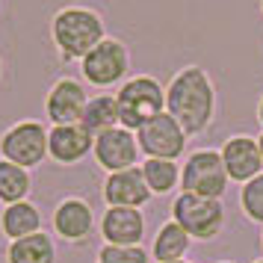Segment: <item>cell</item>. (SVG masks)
Listing matches in <instances>:
<instances>
[{"label":"cell","instance_id":"cell-1","mask_svg":"<svg viewBox=\"0 0 263 263\" xmlns=\"http://www.w3.org/2000/svg\"><path fill=\"white\" fill-rule=\"evenodd\" d=\"M166 107H168V116L183 127L186 136L201 133L213 119V107H216L213 83L207 80V74L201 68L190 65V68L175 74V80L168 83Z\"/></svg>","mask_w":263,"mask_h":263},{"label":"cell","instance_id":"cell-2","mask_svg":"<svg viewBox=\"0 0 263 263\" xmlns=\"http://www.w3.org/2000/svg\"><path fill=\"white\" fill-rule=\"evenodd\" d=\"M53 42L65 60H86L104 42V24L95 12L68 6L53 18Z\"/></svg>","mask_w":263,"mask_h":263},{"label":"cell","instance_id":"cell-3","mask_svg":"<svg viewBox=\"0 0 263 263\" xmlns=\"http://www.w3.org/2000/svg\"><path fill=\"white\" fill-rule=\"evenodd\" d=\"M119 121L124 130H139L142 124L157 119L166 107V92L154 77H133L119 89Z\"/></svg>","mask_w":263,"mask_h":263},{"label":"cell","instance_id":"cell-4","mask_svg":"<svg viewBox=\"0 0 263 263\" xmlns=\"http://www.w3.org/2000/svg\"><path fill=\"white\" fill-rule=\"evenodd\" d=\"M172 213H175V222L195 239L216 237L225 225V207L219 204V198H204L192 192H183L175 198Z\"/></svg>","mask_w":263,"mask_h":263},{"label":"cell","instance_id":"cell-5","mask_svg":"<svg viewBox=\"0 0 263 263\" xmlns=\"http://www.w3.org/2000/svg\"><path fill=\"white\" fill-rule=\"evenodd\" d=\"M0 154H3V160L21 168L39 166L48 154V130L39 121H21V124L9 127L6 136L0 139Z\"/></svg>","mask_w":263,"mask_h":263},{"label":"cell","instance_id":"cell-6","mask_svg":"<svg viewBox=\"0 0 263 263\" xmlns=\"http://www.w3.org/2000/svg\"><path fill=\"white\" fill-rule=\"evenodd\" d=\"M228 168L222 163V154L216 151H195L190 163L183 166V192L204 195V198H222L228 190Z\"/></svg>","mask_w":263,"mask_h":263},{"label":"cell","instance_id":"cell-7","mask_svg":"<svg viewBox=\"0 0 263 263\" xmlns=\"http://www.w3.org/2000/svg\"><path fill=\"white\" fill-rule=\"evenodd\" d=\"M136 142L148 160H178L186 148V133L168 112H160L136 130Z\"/></svg>","mask_w":263,"mask_h":263},{"label":"cell","instance_id":"cell-8","mask_svg":"<svg viewBox=\"0 0 263 263\" xmlns=\"http://www.w3.org/2000/svg\"><path fill=\"white\" fill-rule=\"evenodd\" d=\"M127 74V50L116 39H104L83 60V77L95 86H112Z\"/></svg>","mask_w":263,"mask_h":263},{"label":"cell","instance_id":"cell-9","mask_svg":"<svg viewBox=\"0 0 263 263\" xmlns=\"http://www.w3.org/2000/svg\"><path fill=\"white\" fill-rule=\"evenodd\" d=\"M95 157L98 163L107 168L109 175L116 172H127L136 166V157H139V142L130 130L124 127H112V130L95 136Z\"/></svg>","mask_w":263,"mask_h":263},{"label":"cell","instance_id":"cell-10","mask_svg":"<svg viewBox=\"0 0 263 263\" xmlns=\"http://www.w3.org/2000/svg\"><path fill=\"white\" fill-rule=\"evenodd\" d=\"M86 104H89V98H86L83 86L65 77L50 89L45 107H48V119L53 121V127H62V124H80Z\"/></svg>","mask_w":263,"mask_h":263},{"label":"cell","instance_id":"cell-11","mask_svg":"<svg viewBox=\"0 0 263 263\" xmlns=\"http://www.w3.org/2000/svg\"><path fill=\"white\" fill-rule=\"evenodd\" d=\"M101 234L107 239V246L133 249L145 237V219L136 207H109L101 219Z\"/></svg>","mask_w":263,"mask_h":263},{"label":"cell","instance_id":"cell-12","mask_svg":"<svg viewBox=\"0 0 263 263\" xmlns=\"http://www.w3.org/2000/svg\"><path fill=\"white\" fill-rule=\"evenodd\" d=\"M222 163H225L231 180H246V183L254 180L263 166V154H260L257 139H249V136L228 139L225 148H222Z\"/></svg>","mask_w":263,"mask_h":263},{"label":"cell","instance_id":"cell-13","mask_svg":"<svg viewBox=\"0 0 263 263\" xmlns=\"http://www.w3.org/2000/svg\"><path fill=\"white\" fill-rule=\"evenodd\" d=\"M95 148V136L83 124H62L48 133V154L57 163H77Z\"/></svg>","mask_w":263,"mask_h":263},{"label":"cell","instance_id":"cell-14","mask_svg":"<svg viewBox=\"0 0 263 263\" xmlns=\"http://www.w3.org/2000/svg\"><path fill=\"white\" fill-rule=\"evenodd\" d=\"M104 198L109 207H142L151 198V190L139 168H127V172H116L107 178Z\"/></svg>","mask_w":263,"mask_h":263},{"label":"cell","instance_id":"cell-15","mask_svg":"<svg viewBox=\"0 0 263 263\" xmlns=\"http://www.w3.org/2000/svg\"><path fill=\"white\" fill-rule=\"evenodd\" d=\"M92 222H95V216H92V207L80 198H65V201L57 207V213H53V228H57V234L62 239H86L92 234Z\"/></svg>","mask_w":263,"mask_h":263},{"label":"cell","instance_id":"cell-16","mask_svg":"<svg viewBox=\"0 0 263 263\" xmlns=\"http://www.w3.org/2000/svg\"><path fill=\"white\" fill-rule=\"evenodd\" d=\"M0 225H3V234L9 239H24L30 234H39L42 231V216H39V210L30 201H18V204H9L3 210Z\"/></svg>","mask_w":263,"mask_h":263},{"label":"cell","instance_id":"cell-17","mask_svg":"<svg viewBox=\"0 0 263 263\" xmlns=\"http://www.w3.org/2000/svg\"><path fill=\"white\" fill-rule=\"evenodd\" d=\"M6 257H9V263H53L57 249H53L48 234L39 231V234H30L24 239H12Z\"/></svg>","mask_w":263,"mask_h":263},{"label":"cell","instance_id":"cell-18","mask_svg":"<svg viewBox=\"0 0 263 263\" xmlns=\"http://www.w3.org/2000/svg\"><path fill=\"white\" fill-rule=\"evenodd\" d=\"M80 124H83L92 136H101V133L119 127V101L109 98V95L92 98V101L86 104V112H83V119H80Z\"/></svg>","mask_w":263,"mask_h":263},{"label":"cell","instance_id":"cell-19","mask_svg":"<svg viewBox=\"0 0 263 263\" xmlns=\"http://www.w3.org/2000/svg\"><path fill=\"white\" fill-rule=\"evenodd\" d=\"M190 249V234L178 225V222H166L160 228V234L154 239V257L160 263H172V260H180Z\"/></svg>","mask_w":263,"mask_h":263},{"label":"cell","instance_id":"cell-20","mask_svg":"<svg viewBox=\"0 0 263 263\" xmlns=\"http://www.w3.org/2000/svg\"><path fill=\"white\" fill-rule=\"evenodd\" d=\"M27 192H30V175H27V168L3 160L0 163V201L18 204L27 198Z\"/></svg>","mask_w":263,"mask_h":263},{"label":"cell","instance_id":"cell-21","mask_svg":"<svg viewBox=\"0 0 263 263\" xmlns=\"http://www.w3.org/2000/svg\"><path fill=\"white\" fill-rule=\"evenodd\" d=\"M142 175H145L148 190L160 192V195L175 190V183H178V166H175V160H145Z\"/></svg>","mask_w":263,"mask_h":263},{"label":"cell","instance_id":"cell-22","mask_svg":"<svg viewBox=\"0 0 263 263\" xmlns=\"http://www.w3.org/2000/svg\"><path fill=\"white\" fill-rule=\"evenodd\" d=\"M239 201H242V210H246V216H249V219L263 222V172L254 180H249V183L242 186Z\"/></svg>","mask_w":263,"mask_h":263},{"label":"cell","instance_id":"cell-23","mask_svg":"<svg viewBox=\"0 0 263 263\" xmlns=\"http://www.w3.org/2000/svg\"><path fill=\"white\" fill-rule=\"evenodd\" d=\"M98 263H148V254H145L139 246H133V249H124V246H104L101 254H98Z\"/></svg>","mask_w":263,"mask_h":263},{"label":"cell","instance_id":"cell-24","mask_svg":"<svg viewBox=\"0 0 263 263\" xmlns=\"http://www.w3.org/2000/svg\"><path fill=\"white\" fill-rule=\"evenodd\" d=\"M257 145H260V154H263V133H260V139H257Z\"/></svg>","mask_w":263,"mask_h":263},{"label":"cell","instance_id":"cell-25","mask_svg":"<svg viewBox=\"0 0 263 263\" xmlns=\"http://www.w3.org/2000/svg\"><path fill=\"white\" fill-rule=\"evenodd\" d=\"M260 121H263V98H260Z\"/></svg>","mask_w":263,"mask_h":263},{"label":"cell","instance_id":"cell-26","mask_svg":"<svg viewBox=\"0 0 263 263\" xmlns=\"http://www.w3.org/2000/svg\"><path fill=\"white\" fill-rule=\"evenodd\" d=\"M172 263H190V260H172Z\"/></svg>","mask_w":263,"mask_h":263},{"label":"cell","instance_id":"cell-27","mask_svg":"<svg viewBox=\"0 0 263 263\" xmlns=\"http://www.w3.org/2000/svg\"><path fill=\"white\" fill-rule=\"evenodd\" d=\"M257 263H263V260H257Z\"/></svg>","mask_w":263,"mask_h":263}]
</instances>
